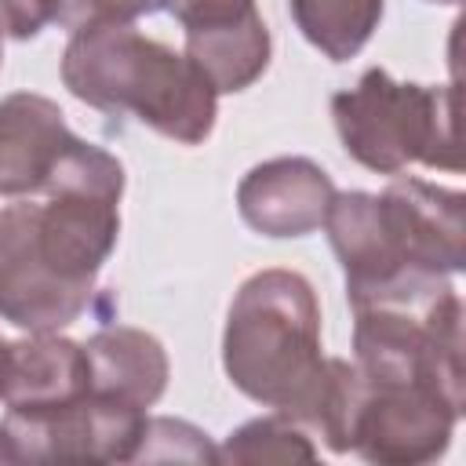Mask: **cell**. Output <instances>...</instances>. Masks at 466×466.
Returning <instances> with one entry per match:
<instances>
[{"label":"cell","instance_id":"cell-11","mask_svg":"<svg viewBox=\"0 0 466 466\" xmlns=\"http://www.w3.org/2000/svg\"><path fill=\"white\" fill-rule=\"evenodd\" d=\"M84 353L91 364V390L102 397H116L135 408H153L167 390V350L157 335L142 328H102L84 342Z\"/></svg>","mask_w":466,"mask_h":466},{"label":"cell","instance_id":"cell-10","mask_svg":"<svg viewBox=\"0 0 466 466\" xmlns=\"http://www.w3.org/2000/svg\"><path fill=\"white\" fill-rule=\"evenodd\" d=\"M76 135L58 102L15 91L0 98V197L44 193Z\"/></svg>","mask_w":466,"mask_h":466},{"label":"cell","instance_id":"cell-4","mask_svg":"<svg viewBox=\"0 0 466 466\" xmlns=\"http://www.w3.org/2000/svg\"><path fill=\"white\" fill-rule=\"evenodd\" d=\"M62 84L73 98L113 116H135L178 146L215 131L218 95L175 47L135 25L76 29L62 51Z\"/></svg>","mask_w":466,"mask_h":466},{"label":"cell","instance_id":"cell-6","mask_svg":"<svg viewBox=\"0 0 466 466\" xmlns=\"http://www.w3.org/2000/svg\"><path fill=\"white\" fill-rule=\"evenodd\" d=\"M459 415L462 408L426 386L371 382L360 375L346 422V451L379 466L433 462L448 451Z\"/></svg>","mask_w":466,"mask_h":466},{"label":"cell","instance_id":"cell-17","mask_svg":"<svg viewBox=\"0 0 466 466\" xmlns=\"http://www.w3.org/2000/svg\"><path fill=\"white\" fill-rule=\"evenodd\" d=\"M58 0H0V33L15 40H33L47 22H55Z\"/></svg>","mask_w":466,"mask_h":466},{"label":"cell","instance_id":"cell-5","mask_svg":"<svg viewBox=\"0 0 466 466\" xmlns=\"http://www.w3.org/2000/svg\"><path fill=\"white\" fill-rule=\"evenodd\" d=\"M331 120L346 153L375 175H400L408 164L462 167L451 84L393 80L382 66H371L353 87L331 95Z\"/></svg>","mask_w":466,"mask_h":466},{"label":"cell","instance_id":"cell-8","mask_svg":"<svg viewBox=\"0 0 466 466\" xmlns=\"http://www.w3.org/2000/svg\"><path fill=\"white\" fill-rule=\"evenodd\" d=\"M331 175L309 157H273L255 164L237 186L240 218L273 240L309 237L324 226L335 197Z\"/></svg>","mask_w":466,"mask_h":466},{"label":"cell","instance_id":"cell-16","mask_svg":"<svg viewBox=\"0 0 466 466\" xmlns=\"http://www.w3.org/2000/svg\"><path fill=\"white\" fill-rule=\"evenodd\" d=\"M167 11V0H58L55 22L69 33L91 25H131L142 15Z\"/></svg>","mask_w":466,"mask_h":466},{"label":"cell","instance_id":"cell-7","mask_svg":"<svg viewBox=\"0 0 466 466\" xmlns=\"http://www.w3.org/2000/svg\"><path fill=\"white\" fill-rule=\"evenodd\" d=\"M146 408L87 393L51 415H4V437L15 462H135L146 430Z\"/></svg>","mask_w":466,"mask_h":466},{"label":"cell","instance_id":"cell-19","mask_svg":"<svg viewBox=\"0 0 466 466\" xmlns=\"http://www.w3.org/2000/svg\"><path fill=\"white\" fill-rule=\"evenodd\" d=\"M0 462H15V455H11V444H7V437H4V426H0Z\"/></svg>","mask_w":466,"mask_h":466},{"label":"cell","instance_id":"cell-22","mask_svg":"<svg viewBox=\"0 0 466 466\" xmlns=\"http://www.w3.org/2000/svg\"><path fill=\"white\" fill-rule=\"evenodd\" d=\"M0 350H4V339H0Z\"/></svg>","mask_w":466,"mask_h":466},{"label":"cell","instance_id":"cell-1","mask_svg":"<svg viewBox=\"0 0 466 466\" xmlns=\"http://www.w3.org/2000/svg\"><path fill=\"white\" fill-rule=\"evenodd\" d=\"M124 164L76 138L44 186V204L0 208V317L22 331H62L91 306L120 237Z\"/></svg>","mask_w":466,"mask_h":466},{"label":"cell","instance_id":"cell-20","mask_svg":"<svg viewBox=\"0 0 466 466\" xmlns=\"http://www.w3.org/2000/svg\"><path fill=\"white\" fill-rule=\"evenodd\" d=\"M430 4H451V7H455V4H462V0H430Z\"/></svg>","mask_w":466,"mask_h":466},{"label":"cell","instance_id":"cell-2","mask_svg":"<svg viewBox=\"0 0 466 466\" xmlns=\"http://www.w3.org/2000/svg\"><path fill=\"white\" fill-rule=\"evenodd\" d=\"M324 229L350 306L437 291L466 266V197L422 178L335 193Z\"/></svg>","mask_w":466,"mask_h":466},{"label":"cell","instance_id":"cell-13","mask_svg":"<svg viewBox=\"0 0 466 466\" xmlns=\"http://www.w3.org/2000/svg\"><path fill=\"white\" fill-rule=\"evenodd\" d=\"M295 29L331 62L364 51L382 22V0H288Z\"/></svg>","mask_w":466,"mask_h":466},{"label":"cell","instance_id":"cell-21","mask_svg":"<svg viewBox=\"0 0 466 466\" xmlns=\"http://www.w3.org/2000/svg\"><path fill=\"white\" fill-rule=\"evenodd\" d=\"M0 62H4V33H0Z\"/></svg>","mask_w":466,"mask_h":466},{"label":"cell","instance_id":"cell-12","mask_svg":"<svg viewBox=\"0 0 466 466\" xmlns=\"http://www.w3.org/2000/svg\"><path fill=\"white\" fill-rule=\"evenodd\" d=\"M269 29L258 11H248L233 22L186 29V58L211 84L215 95L248 91L269 66Z\"/></svg>","mask_w":466,"mask_h":466},{"label":"cell","instance_id":"cell-9","mask_svg":"<svg viewBox=\"0 0 466 466\" xmlns=\"http://www.w3.org/2000/svg\"><path fill=\"white\" fill-rule=\"evenodd\" d=\"M91 393L84 342L58 331H29L0 350V404L7 415L40 419Z\"/></svg>","mask_w":466,"mask_h":466},{"label":"cell","instance_id":"cell-3","mask_svg":"<svg viewBox=\"0 0 466 466\" xmlns=\"http://www.w3.org/2000/svg\"><path fill=\"white\" fill-rule=\"evenodd\" d=\"M222 368L255 404L317 430L331 357L320 350V302L302 273L258 269L237 288L222 331Z\"/></svg>","mask_w":466,"mask_h":466},{"label":"cell","instance_id":"cell-14","mask_svg":"<svg viewBox=\"0 0 466 466\" xmlns=\"http://www.w3.org/2000/svg\"><path fill=\"white\" fill-rule=\"evenodd\" d=\"M218 462H317V448L306 426L273 411L237 426L218 448Z\"/></svg>","mask_w":466,"mask_h":466},{"label":"cell","instance_id":"cell-15","mask_svg":"<svg viewBox=\"0 0 466 466\" xmlns=\"http://www.w3.org/2000/svg\"><path fill=\"white\" fill-rule=\"evenodd\" d=\"M218 462V448L204 430L182 419H146L135 462Z\"/></svg>","mask_w":466,"mask_h":466},{"label":"cell","instance_id":"cell-18","mask_svg":"<svg viewBox=\"0 0 466 466\" xmlns=\"http://www.w3.org/2000/svg\"><path fill=\"white\" fill-rule=\"evenodd\" d=\"M167 11L182 22V29H197V25L233 22L255 11V0H167Z\"/></svg>","mask_w":466,"mask_h":466}]
</instances>
